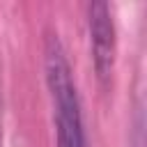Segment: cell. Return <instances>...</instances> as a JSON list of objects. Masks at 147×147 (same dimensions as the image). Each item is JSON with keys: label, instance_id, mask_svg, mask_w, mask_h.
<instances>
[{"label": "cell", "instance_id": "6da1fadb", "mask_svg": "<svg viewBox=\"0 0 147 147\" xmlns=\"http://www.w3.org/2000/svg\"><path fill=\"white\" fill-rule=\"evenodd\" d=\"M46 80H48L53 108H55L57 147H85L76 87H74L71 71L57 39H51L46 48Z\"/></svg>", "mask_w": 147, "mask_h": 147}, {"label": "cell", "instance_id": "7a4b0ae2", "mask_svg": "<svg viewBox=\"0 0 147 147\" xmlns=\"http://www.w3.org/2000/svg\"><path fill=\"white\" fill-rule=\"evenodd\" d=\"M90 37H92V57L94 69L101 80H106L113 71L115 60V28L110 7L106 2L90 5Z\"/></svg>", "mask_w": 147, "mask_h": 147}]
</instances>
